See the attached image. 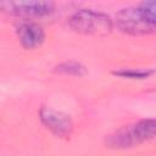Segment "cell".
Returning a JSON list of instances; mask_svg holds the SVG:
<instances>
[{
    "mask_svg": "<svg viewBox=\"0 0 156 156\" xmlns=\"http://www.w3.org/2000/svg\"><path fill=\"white\" fill-rule=\"evenodd\" d=\"M156 136V118L143 119L134 124L126 126L108 135L106 144L110 147L124 149L138 145Z\"/></svg>",
    "mask_w": 156,
    "mask_h": 156,
    "instance_id": "cell-1",
    "label": "cell"
},
{
    "mask_svg": "<svg viewBox=\"0 0 156 156\" xmlns=\"http://www.w3.org/2000/svg\"><path fill=\"white\" fill-rule=\"evenodd\" d=\"M69 27L74 32L82 34L104 37L111 33L112 21L107 15L102 12L84 9L71 16Z\"/></svg>",
    "mask_w": 156,
    "mask_h": 156,
    "instance_id": "cell-2",
    "label": "cell"
},
{
    "mask_svg": "<svg viewBox=\"0 0 156 156\" xmlns=\"http://www.w3.org/2000/svg\"><path fill=\"white\" fill-rule=\"evenodd\" d=\"M116 23L122 32L132 35L149 34L155 30L145 21L144 16L140 12L139 6L122 9L116 16Z\"/></svg>",
    "mask_w": 156,
    "mask_h": 156,
    "instance_id": "cell-3",
    "label": "cell"
},
{
    "mask_svg": "<svg viewBox=\"0 0 156 156\" xmlns=\"http://www.w3.org/2000/svg\"><path fill=\"white\" fill-rule=\"evenodd\" d=\"M0 7L11 15L30 18L50 15L55 5L50 1H4L0 4Z\"/></svg>",
    "mask_w": 156,
    "mask_h": 156,
    "instance_id": "cell-4",
    "label": "cell"
},
{
    "mask_svg": "<svg viewBox=\"0 0 156 156\" xmlns=\"http://www.w3.org/2000/svg\"><path fill=\"white\" fill-rule=\"evenodd\" d=\"M40 121L48 129L60 138H66L72 132V121L69 116L50 107H43L40 110Z\"/></svg>",
    "mask_w": 156,
    "mask_h": 156,
    "instance_id": "cell-5",
    "label": "cell"
},
{
    "mask_svg": "<svg viewBox=\"0 0 156 156\" xmlns=\"http://www.w3.org/2000/svg\"><path fill=\"white\" fill-rule=\"evenodd\" d=\"M16 30L22 46L26 49H34L41 45L45 39L43 28L34 22H22Z\"/></svg>",
    "mask_w": 156,
    "mask_h": 156,
    "instance_id": "cell-6",
    "label": "cell"
},
{
    "mask_svg": "<svg viewBox=\"0 0 156 156\" xmlns=\"http://www.w3.org/2000/svg\"><path fill=\"white\" fill-rule=\"evenodd\" d=\"M139 9L145 21L156 29V1H144L139 5Z\"/></svg>",
    "mask_w": 156,
    "mask_h": 156,
    "instance_id": "cell-7",
    "label": "cell"
},
{
    "mask_svg": "<svg viewBox=\"0 0 156 156\" xmlns=\"http://www.w3.org/2000/svg\"><path fill=\"white\" fill-rule=\"evenodd\" d=\"M56 71L65 73V74H71V76H83L87 73V68L78 63V62H63L56 67Z\"/></svg>",
    "mask_w": 156,
    "mask_h": 156,
    "instance_id": "cell-8",
    "label": "cell"
},
{
    "mask_svg": "<svg viewBox=\"0 0 156 156\" xmlns=\"http://www.w3.org/2000/svg\"><path fill=\"white\" fill-rule=\"evenodd\" d=\"M152 73V71H141V69H126V71H118L115 72V74L121 76V77H127V78H146Z\"/></svg>",
    "mask_w": 156,
    "mask_h": 156,
    "instance_id": "cell-9",
    "label": "cell"
}]
</instances>
